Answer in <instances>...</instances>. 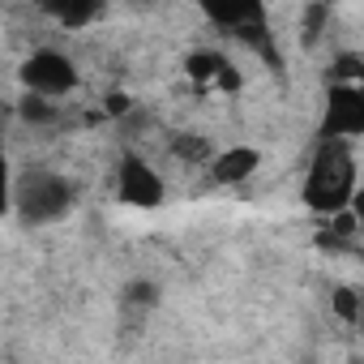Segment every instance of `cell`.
Listing matches in <instances>:
<instances>
[{"label": "cell", "instance_id": "obj_1", "mask_svg": "<svg viewBox=\"0 0 364 364\" xmlns=\"http://www.w3.org/2000/svg\"><path fill=\"white\" fill-rule=\"evenodd\" d=\"M360 189V176H355V159H351V141L347 137H321L309 171H304V206L313 215H334L343 206H351V193Z\"/></svg>", "mask_w": 364, "mask_h": 364}, {"label": "cell", "instance_id": "obj_2", "mask_svg": "<svg viewBox=\"0 0 364 364\" xmlns=\"http://www.w3.org/2000/svg\"><path fill=\"white\" fill-rule=\"evenodd\" d=\"M198 9L206 14V22H210L219 35H228V39L253 48L266 65L283 69L279 43H274L270 18H266V0H198Z\"/></svg>", "mask_w": 364, "mask_h": 364}, {"label": "cell", "instance_id": "obj_3", "mask_svg": "<svg viewBox=\"0 0 364 364\" xmlns=\"http://www.w3.org/2000/svg\"><path fill=\"white\" fill-rule=\"evenodd\" d=\"M14 210L31 228L56 223V219H65L73 210V185L65 176H56V171H31L14 189Z\"/></svg>", "mask_w": 364, "mask_h": 364}, {"label": "cell", "instance_id": "obj_4", "mask_svg": "<svg viewBox=\"0 0 364 364\" xmlns=\"http://www.w3.org/2000/svg\"><path fill=\"white\" fill-rule=\"evenodd\" d=\"M22 86L26 90H39V95H48V99H65L69 90H77V65L65 56V52H56V48H39V52H31L26 60H22Z\"/></svg>", "mask_w": 364, "mask_h": 364}, {"label": "cell", "instance_id": "obj_5", "mask_svg": "<svg viewBox=\"0 0 364 364\" xmlns=\"http://www.w3.org/2000/svg\"><path fill=\"white\" fill-rule=\"evenodd\" d=\"M317 137H364V86L360 82H330L326 86V112Z\"/></svg>", "mask_w": 364, "mask_h": 364}, {"label": "cell", "instance_id": "obj_6", "mask_svg": "<svg viewBox=\"0 0 364 364\" xmlns=\"http://www.w3.org/2000/svg\"><path fill=\"white\" fill-rule=\"evenodd\" d=\"M116 198L133 210H154V206H163L167 185L141 154H124L120 167H116Z\"/></svg>", "mask_w": 364, "mask_h": 364}, {"label": "cell", "instance_id": "obj_7", "mask_svg": "<svg viewBox=\"0 0 364 364\" xmlns=\"http://www.w3.org/2000/svg\"><path fill=\"white\" fill-rule=\"evenodd\" d=\"M185 77L198 86V90H223V95H236L245 86L240 69L223 56V52H210V48H198L185 56Z\"/></svg>", "mask_w": 364, "mask_h": 364}, {"label": "cell", "instance_id": "obj_8", "mask_svg": "<svg viewBox=\"0 0 364 364\" xmlns=\"http://www.w3.org/2000/svg\"><path fill=\"white\" fill-rule=\"evenodd\" d=\"M262 167V150L257 146H228L210 159V180L215 185H245V180Z\"/></svg>", "mask_w": 364, "mask_h": 364}, {"label": "cell", "instance_id": "obj_9", "mask_svg": "<svg viewBox=\"0 0 364 364\" xmlns=\"http://www.w3.org/2000/svg\"><path fill=\"white\" fill-rule=\"evenodd\" d=\"M35 5L48 18H56L65 31H82V26H90L107 9V0H35Z\"/></svg>", "mask_w": 364, "mask_h": 364}, {"label": "cell", "instance_id": "obj_10", "mask_svg": "<svg viewBox=\"0 0 364 364\" xmlns=\"http://www.w3.org/2000/svg\"><path fill=\"white\" fill-rule=\"evenodd\" d=\"M330 14H334V0H313V5H304V18H300V43L304 48H317V39L330 26Z\"/></svg>", "mask_w": 364, "mask_h": 364}, {"label": "cell", "instance_id": "obj_11", "mask_svg": "<svg viewBox=\"0 0 364 364\" xmlns=\"http://www.w3.org/2000/svg\"><path fill=\"white\" fill-rule=\"evenodd\" d=\"M18 116H22L26 124H48V120H56V99H48V95H39V90H26L22 103H18Z\"/></svg>", "mask_w": 364, "mask_h": 364}, {"label": "cell", "instance_id": "obj_12", "mask_svg": "<svg viewBox=\"0 0 364 364\" xmlns=\"http://www.w3.org/2000/svg\"><path fill=\"white\" fill-rule=\"evenodd\" d=\"M330 309H334V317H338V321L355 326V321H360V313H364V300H360V291H355V287H334Z\"/></svg>", "mask_w": 364, "mask_h": 364}, {"label": "cell", "instance_id": "obj_13", "mask_svg": "<svg viewBox=\"0 0 364 364\" xmlns=\"http://www.w3.org/2000/svg\"><path fill=\"white\" fill-rule=\"evenodd\" d=\"M171 150L185 159V163H210V159H215V150H210L206 137H185V133L171 137Z\"/></svg>", "mask_w": 364, "mask_h": 364}, {"label": "cell", "instance_id": "obj_14", "mask_svg": "<svg viewBox=\"0 0 364 364\" xmlns=\"http://www.w3.org/2000/svg\"><path fill=\"white\" fill-rule=\"evenodd\" d=\"M360 69H364V56L360 52H343L330 65V82H360Z\"/></svg>", "mask_w": 364, "mask_h": 364}, {"label": "cell", "instance_id": "obj_15", "mask_svg": "<svg viewBox=\"0 0 364 364\" xmlns=\"http://www.w3.org/2000/svg\"><path fill=\"white\" fill-rule=\"evenodd\" d=\"M124 296H129V304H141V309H150V304L159 300V287L141 279V283H129V291H124Z\"/></svg>", "mask_w": 364, "mask_h": 364}, {"label": "cell", "instance_id": "obj_16", "mask_svg": "<svg viewBox=\"0 0 364 364\" xmlns=\"http://www.w3.org/2000/svg\"><path fill=\"white\" fill-rule=\"evenodd\" d=\"M351 210H355V215H360V223H364V185L351 193Z\"/></svg>", "mask_w": 364, "mask_h": 364}, {"label": "cell", "instance_id": "obj_17", "mask_svg": "<svg viewBox=\"0 0 364 364\" xmlns=\"http://www.w3.org/2000/svg\"><path fill=\"white\" fill-rule=\"evenodd\" d=\"M360 86H364V69H360Z\"/></svg>", "mask_w": 364, "mask_h": 364}]
</instances>
